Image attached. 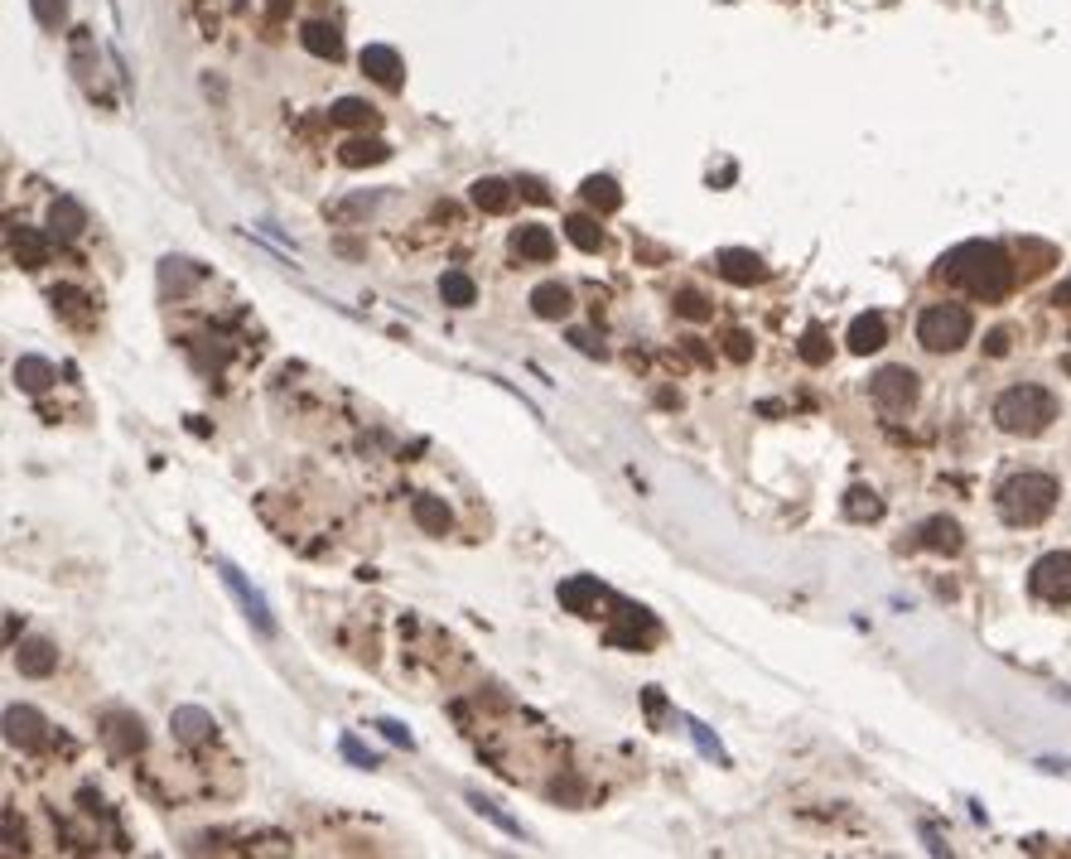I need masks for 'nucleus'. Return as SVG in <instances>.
I'll use <instances>...</instances> for the list:
<instances>
[{"mask_svg": "<svg viewBox=\"0 0 1071 859\" xmlns=\"http://www.w3.org/2000/svg\"><path fill=\"white\" fill-rule=\"evenodd\" d=\"M512 251H517L522 261H550V256H555V232L541 227V222H522V227L512 232Z\"/></svg>", "mask_w": 1071, "mask_h": 859, "instance_id": "13", "label": "nucleus"}, {"mask_svg": "<svg viewBox=\"0 0 1071 859\" xmlns=\"http://www.w3.org/2000/svg\"><path fill=\"white\" fill-rule=\"evenodd\" d=\"M338 160L348 169L382 165V160H391V145L386 140H348V145H338Z\"/></svg>", "mask_w": 1071, "mask_h": 859, "instance_id": "20", "label": "nucleus"}, {"mask_svg": "<svg viewBox=\"0 0 1071 859\" xmlns=\"http://www.w3.org/2000/svg\"><path fill=\"white\" fill-rule=\"evenodd\" d=\"M686 353L695 362H710V353H705V348H700V338H686Z\"/></svg>", "mask_w": 1071, "mask_h": 859, "instance_id": "43", "label": "nucleus"}, {"mask_svg": "<svg viewBox=\"0 0 1071 859\" xmlns=\"http://www.w3.org/2000/svg\"><path fill=\"white\" fill-rule=\"evenodd\" d=\"M676 314H686V319H710V300H705L700 290H681V295H676Z\"/></svg>", "mask_w": 1071, "mask_h": 859, "instance_id": "34", "label": "nucleus"}, {"mask_svg": "<svg viewBox=\"0 0 1071 859\" xmlns=\"http://www.w3.org/2000/svg\"><path fill=\"white\" fill-rule=\"evenodd\" d=\"M343 753H348L353 763H362V768H372V763H377L372 753H367V749H362V744H357V739H343Z\"/></svg>", "mask_w": 1071, "mask_h": 859, "instance_id": "41", "label": "nucleus"}, {"mask_svg": "<svg viewBox=\"0 0 1071 859\" xmlns=\"http://www.w3.org/2000/svg\"><path fill=\"white\" fill-rule=\"evenodd\" d=\"M801 358L811 362V367H821V362L830 358V343H825L821 329H806V333H801Z\"/></svg>", "mask_w": 1071, "mask_h": 859, "instance_id": "33", "label": "nucleus"}, {"mask_svg": "<svg viewBox=\"0 0 1071 859\" xmlns=\"http://www.w3.org/2000/svg\"><path fill=\"white\" fill-rule=\"evenodd\" d=\"M468 198H473L483 213H507V208H512V184H502V179H473Z\"/></svg>", "mask_w": 1071, "mask_h": 859, "instance_id": "23", "label": "nucleus"}, {"mask_svg": "<svg viewBox=\"0 0 1071 859\" xmlns=\"http://www.w3.org/2000/svg\"><path fill=\"white\" fill-rule=\"evenodd\" d=\"M49 300H54L63 314H83V305H87V295H83V290H73V285H58Z\"/></svg>", "mask_w": 1071, "mask_h": 859, "instance_id": "36", "label": "nucleus"}, {"mask_svg": "<svg viewBox=\"0 0 1071 859\" xmlns=\"http://www.w3.org/2000/svg\"><path fill=\"white\" fill-rule=\"evenodd\" d=\"M845 517H854V522H874V517H883V502L874 488H850L845 493Z\"/></svg>", "mask_w": 1071, "mask_h": 859, "instance_id": "30", "label": "nucleus"}, {"mask_svg": "<svg viewBox=\"0 0 1071 859\" xmlns=\"http://www.w3.org/2000/svg\"><path fill=\"white\" fill-rule=\"evenodd\" d=\"M917 546L941 551V555H956L961 551V527H956L951 517H932V522H922V527H917Z\"/></svg>", "mask_w": 1071, "mask_h": 859, "instance_id": "16", "label": "nucleus"}, {"mask_svg": "<svg viewBox=\"0 0 1071 859\" xmlns=\"http://www.w3.org/2000/svg\"><path fill=\"white\" fill-rule=\"evenodd\" d=\"M714 271L729 280V285H758V280H768L763 256H753V251H743V247H724V251H719V256H714Z\"/></svg>", "mask_w": 1071, "mask_h": 859, "instance_id": "7", "label": "nucleus"}, {"mask_svg": "<svg viewBox=\"0 0 1071 859\" xmlns=\"http://www.w3.org/2000/svg\"><path fill=\"white\" fill-rule=\"evenodd\" d=\"M49 227H54V237H78L87 227V213L78 208V198H54V208H49Z\"/></svg>", "mask_w": 1071, "mask_h": 859, "instance_id": "21", "label": "nucleus"}, {"mask_svg": "<svg viewBox=\"0 0 1071 859\" xmlns=\"http://www.w3.org/2000/svg\"><path fill=\"white\" fill-rule=\"evenodd\" d=\"M440 300L454 309H468L473 300H478V285L464 276V271H444L440 276Z\"/></svg>", "mask_w": 1071, "mask_h": 859, "instance_id": "27", "label": "nucleus"}, {"mask_svg": "<svg viewBox=\"0 0 1071 859\" xmlns=\"http://www.w3.org/2000/svg\"><path fill=\"white\" fill-rule=\"evenodd\" d=\"M970 329H975V319L965 305H932L917 319V343L927 353H956L970 343Z\"/></svg>", "mask_w": 1071, "mask_h": 859, "instance_id": "4", "label": "nucleus"}, {"mask_svg": "<svg viewBox=\"0 0 1071 859\" xmlns=\"http://www.w3.org/2000/svg\"><path fill=\"white\" fill-rule=\"evenodd\" d=\"M15 382H20V391L39 396V391L54 387V367H49L44 358H34V353H25V358L15 362Z\"/></svg>", "mask_w": 1071, "mask_h": 859, "instance_id": "22", "label": "nucleus"}, {"mask_svg": "<svg viewBox=\"0 0 1071 859\" xmlns=\"http://www.w3.org/2000/svg\"><path fill=\"white\" fill-rule=\"evenodd\" d=\"M869 396H874V406H879L883 416H903L917 401V372L912 367H883L869 382Z\"/></svg>", "mask_w": 1071, "mask_h": 859, "instance_id": "5", "label": "nucleus"}, {"mask_svg": "<svg viewBox=\"0 0 1071 859\" xmlns=\"http://www.w3.org/2000/svg\"><path fill=\"white\" fill-rule=\"evenodd\" d=\"M73 73L78 78L97 73V63H92V29H73Z\"/></svg>", "mask_w": 1071, "mask_h": 859, "instance_id": "32", "label": "nucleus"}, {"mask_svg": "<svg viewBox=\"0 0 1071 859\" xmlns=\"http://www.w3.org/2000/svg\"><path fill=\"white\" fill-rule=\"evenodd\" d=\"M565 237H570L579 251H599V247H604V227H599L594 218H584V213L565 218Z\"/></svg>", "mask_w": 1071, "mask_h": 859, "instance_id": "28", "label": "nucleus"}, {"mask_svg": "<svg viewBox=\"0 0 1071 859\" xmlns=\"http://www.w3.org/2000/svg\"><path fill=\"white\" fill-rule=\"evenodd\" d=\"M169 724H174V739H184V744H203V739L218 729L213 715H208V710H198V705H179Z\"/></svg>", "mask_w": 1071, "mask_h": 859, "instance_id": "18", "label": "nucleus"}, {"mask_svg": "<svg viewBox=\"0 0 1071 859\" xmlns=\"http://www.w3.org/2000/svg\"><path fill=\"white\" fill-rule=\"evenodd\" d=\"M222 580H227V589L242 599V609H247L251 623H256L261 633H275V618H271V609H266V599H261V594H256V589H251V584L242 580L237 570H232V565H222Z\"/></svg>", "mask_w": 1071, "mask_h": 859, "instance_id": "14", "label": "nucleus"}, {"mask_svg": "<svg viewBox=\"0 0 1071 859\" xmlns=\"http://www.w3.org/2000/svg\"><path fill=\"white\" fill-rule=\"evenodd\" d=\"M107 729H102V739H107L111 753H140V744H145V724L136 720V715H107Z\"/></svg>", "mask_w": 1071, "mask_h": 859, "instance_id": "12", "label": "nucleus"}, {"mask_svg": "<svg viewBox=\"0 0 1071 859\" xmlns=\"http://www.w3.org/2000/svg\"><path fill=\"white\" fill-rule=\"evenodd\" d=\"M941 280L961 285L975 300H1004L1014 290V261L999 242H965L941 256Z\"/></svg>", "mask_w": 1071, "mask_h": 859, "instance_id": "1", "label": "nucleus"}, {"mask_svg": "<svg viewBox=\"0 0 1071 859\" xmlns=\"http://www.w3.org/2000/svg\"><path fill=\"white\" fill-rule=\"evenodd\" d=\"M985 348H989V358H1004V353H1009V329H994Z\"/></svg>", "mask_w": 1071, "mask_h": 859, "instance_id": "40", "label": "nucleus"}, {"mask_svg": "<svg viewBox=\"0 0 1071 859\" xmlns=\"http://www.w3.org/2000/svg\"><path fill=\"white\" fill-rule=\"evenodd\" d=\"M724 353H729L734 362H748V358H753V338H748L743 329H734L729 338H724Z\"/></svg>", "mask_w": 1071, "mask_h": 859, "instance_id": "37", "label": "nucleus"}, {"mask_svg": "<svg viewBox=\"0 0 1071 859\" xmlns=\"http://www.w3.org/2000/svg\"><path fill=\"white\" fill-rule=\"evenodd\" d=\"M411 517H415V527L430 531V536H444V531H449V507H444L440 498H415Z\"/></svg>", "mask_w": 1071, "mask_h": 859, "instance_id": "26", "label": "nucleus"}, {"mask_svg": "<svg viewBox=\"0 0 1071 859\" xmlns=\"http://www.w3.org/2000/svg\"><path fill=\"white\" fill-rule=\"evenodd\" d=\"M468 802H473V811H478V816H488V821H497V826H502V831H507V835H522V826H517L512 816H502V811H497V802H488V797H468Z\"/></svg>", "mask_w": 1071, "mask_h": 859, "instance_id": "35", "label": "nucleus"}, {"mask_svg": "<svg viewBox=\"0 0 1071 859\" xmlns=\"http://www.w3.org/2000/svg\"><path fill=\"white\" fill-rule=\"evenodd\" d=\"M15 666H20V676H49L58 666V647L49 638H25L20 647H15Z\"/></svg>", "mask_w": 1071, "mask_h": 859, "instance_id": "10", "label": "nucleus"}, {"mask_svg": "<svg viewBox=\"0 0 1071 859\" xmlns=\"http://www.w3.org/2000/svg\"><path fill=\"white\" fill-rule=\"evenodd\" d=\"M560 604L570 613H589L594 604H599V580H589V575H575V580L560 584Z\"/></svg>", "mask_w": 1071, "mask_h": 859, "instance_id": "24", "label": "nucleus"}, {"mask_svg": "<svg viewBox=\"0 0 1071 859\" xmlns=\"http://www.w3.org/2000/svg\"><path fill=\"white\" fill-rule=\"evenodd\" d=\"M362 73L382 87H401V58H396V49H386V44H367V49H362Z\"/></svg>", "mask_w": 1071, "mask_h": 859, "instance_id": "15", "label": "nucleus"}, {"mask_svg": "<svg viewBox=\"0 0 1071 859\" xmlns=\"http://www.w3.org/2000/svg\"><path fill=\"white\" fill-rule=\"evenodd\" d=\"M44 715L39 710H29V705H10L5 710V739L15 744V749H39L44 744Z\"/></svg>", "mask_w": 1071, "mask_h": 859, "instance_id": "8", "label": "nucleus"}, {"mask_svg": "<svg viewBox=\"0 0 1071 859\" xmlns=\"http://www.w3.org/2000/svg\"><path fill=\"white\" fill-rule=\"evenodd\" d=\"M300 44L314 58H338V54H343V39H338V29L324 25V20H309V25L300 29Z\"/></svg>", "mask_w": 1071, "mask_h": 859, "instance_id": "19", "label": "nucleus"}, {"mask_svg": "<svg viewBox=\"0 0 1071 859\" xmlns=\"http://www.w3.org/2000/svg\"><path fill=\"white\" fill-rule=\"evenodd\" d=\"M372 116H377V111L367 107L362 97H338V102L329 107L333 126H372Z\"/></svg>", "mask_w": 1071, "mask_h": 859, "instance_id": "29", "label": "nucleus"}, {"mask_svg": "<svg viewBox=\"0 0 1071 859\" xmlns=\"http://www.w3.org/2000/svg\"><path fill=\"white\" fill-rule=\"evenodd\" d=\"M29 15L39 29H63L68 20V0H29Z\"/></svg>", "mask_w": 1071, "mask_h": 859, "instance_id": "31", "label": "nucleus"}, {"mask_svg": "<svg viewBox=\"0 0 1071 859\" xmlns=\"http://www.w3.org/2000/svg\"><path fill=\"white\" fill-rule=\"evenodd\" d=\"M584 203L599 208V213H618V208H623V194H618V184H613L608 174H589V179H584Z\"/></svg>", "mask_w": 1071, "mask_h": 859, "instance_id": "25", "label": "nucleus"}, {"mask_svg": "<svg viewBox=\"0 0 1071 859\" xmlns=\"http://www.w3.org/2000/svg\"><path fill=\"white\" fill-rule=\"evenodd\" d=\"M49 237L39 232V227H10V256H15V266H25V271H39V266H49Z\"/></svg>", "mask_w": 1071, "mask_h": 859, "instance_id": "9", "label": "nucleus"}, {"mask_svg": "<svg viewBox=\"0 0 1071 859\" xmlns=\"http://www.w3.org/2000/svg\"><path fill=\"white\" fill-rule=\"evenodd\" d=\"M377 729H382V734H386V739H391V744H401V749H411V734H406V729H401V724H396V720H382V724H377Z\"/></svg>", "mask_w": 1071, "mask_h": 859, "instance_id": "39", "label": "nucleus"}, {"mask_svg": "<svg viewBox=\"0 0 1071 859\" xmlns=\"http://www.w3.org/2000/svg\"><path fill=\"white\" fill-rule=\"evenodd\" d=\"M845 343H850V353H859V358L879 353L883 343H888V319L874 314V309H869V314H859V319L850 324V338H845Z\"/></svg>", "mask_w": 1071, "mask_h": 859, "instance_id": "11", "label": "nucleus"}, {"mask_svg": "<svg viewBox=\"0 0 1071 859\" xmlns=\"http://www.w3.org/2000/svg\"><path fill=\"white\" fill-rule=\"evenodd\" d=\"M1057 420V396L1047 387H1033V382H1023V387H1009L999 401H994V425L1004 430V435H1043L1047 425Z\"/></svg>", "mask_w": 1071, "mask_h": 859, "instance_id": "3", "label": "nucleus"}, {"mask_svg": "<svg viewBox=\"0 0 1071 859\" xmlns=\"http://www.w3.org/2000/svg\"><path fill=\"white\" fill-rule=\"evenodd\" d=\"M517 189H522V194L531 198V203H550V194H546V189H541V184H536V179H522Z\"/></svg>", "mask_w": 1071, "mask_h": 859, "instance_id": "42", "label": "nucleus"}, {"mask_svg": "<svg viewBox=\"0 0 1071 859\" xmlns=\"http://www.w3.org/2000/svg\"><path fill=\"white\" fill-rule=\"evenodd\" d=\"M1028 589L1043 599V604H1071V551H1052L1033 565L1028 575Z\"/></svg>", "mask_w": 1071, "mask_h": 859, "instance_id": "6", "label": "nucleus"}, {"mask_svg": "<svg viewBox=\"0 0 1071 859\" xmlns=\"http://www.w3.org/2000/svg\"><path fill=\"white\" fill-rule=\"evenodd\" d=\"M570 343H575L579 353H589V358H604V343H594V333L589 329H575L570 333Z\"/></svg>", "mask_w": 1071, "mask_h": 859, "instance_id": "38", "label": "nucleus"}, {"mask_svg": "<svg viewBox=\"0 0 1071 859\" xmlns=\"http://www.w3.org/2000/svg\"><path fill=\"white\" fill-rule=\"evenodd\" d=\"M531 309H536L541 319H565V314L575 309V295H570L560 280H546V285L531 290Z\"/></svg>", "mask_w": 1071, "mask_h": 859, "instance_id": "17", "label": "nucleus"}, {"mask_svg": "<svg viewBox=\"0 0 1071 859\" xmlns=\"http://www.w3.org/2000/svg\"><path fill=\"white\" fill-rule=\"evenodd\" d=\"M994 502H999V517L1009 522V527H1038L1043 517H1052V507H1057V478L1052 473H1014V478H1004L999 483V493H994Z\"/></svg>", "mask_w": 1071, "mask_h": 859, "instance_id": "2", "label": "nucleus"}]
</instances>
